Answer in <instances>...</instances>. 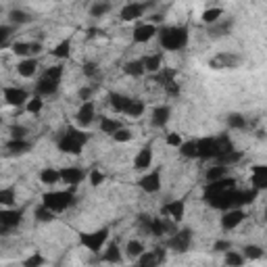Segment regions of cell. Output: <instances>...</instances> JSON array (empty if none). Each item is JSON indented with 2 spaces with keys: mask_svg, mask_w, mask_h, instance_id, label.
I'll return each mask as SVG.
<instances>
[{
  "mask_svg": "<svg viewBox=\"0 0 267 267\" xmlns=\"http://www.w3.org/2000/svg\"><path fill=\"white\" fill-rule=\"evenodd\" d=\"M111 138H113L115 142H129V140H131V131L125 129V127H121V129H119L117 134H113Z\"/></svg>",
  "mask_w": 267,
  "mask_h": 267,
  "instance_id": "obj_54",
  "label": "cell"
},
{
  "mask_svg": "<svg viewBox=\"0 0 267 267\" xmlns=\"http://www.w3.org/2000/svg\"><path fill=\"white\" fill-rule=\"evenodd\" d=\"M75 203H77V200H75V194L71 190H50V192H46L42 196V205L48 207L55 213L71 209Z\"/></svg>",
  "mask_w": 267,
  "mask_h": 267,
  "instance_id": "obj_3",
  "label": "cell"
},
{
  "mask_svg": "<svg viewBox=\"0 0 267 267\" xmlns=\"http://www.w3.org/2000/svg\"><path fill=\"white\" fill-rule=\"evenodd\" d=\"M265 219H267V207H265Z\"/></svg>",
  "mask_w": 267,
  "mask_h": 267,
  "instance_id": "obj_63",
  "label": "cell"
},
{
  "mask_svg": "<svg viewBox=\"0 0 267 267\" xmlns=\"http://www.w3.org/2000/svg\"><path fill=\"white\" fill-rule=\"evenodd\" d=\"M55 211H50L48 207H44L42 203L36 207V211H34V217L40 221V224H48V221H55Z\"/></svg>",
  "mask_w": 267,
  "mask_h": 267,
  "instance_id": "obj_37",
  "label": "cell"
},
{
  "mask_svg": "<svg viewBox=\"0 0 267 267\" xmlns=\"http://www.w3.org/2000/svg\"><path fill=\"white\" fill-rule=\"evenodd\" d=\"M96 119V109H94V102L92 100H88V102H82V106L77 109V113H75V121L77 125L84 129L88 125H92Z\"/></svg>",
  "mask_w": 267,
  "mask_h": 267,
  "instance_id": "obj_13",
  "label": "cell"
},
{
  "mask_svg": "<svg viewBox=\"0 0 267 267\" xmlns=\"http://www.w3.org/2000/svg\"><path fill=\"white\" fill-rule=\"evenodd\" d=\"M25 134H28V129H25L23 125H13V127H11L13 140H25Z\"/></svg>",
  "mask_w": 267,
  "mask_h": 267,
  "instance_id": "obj_55",
  "label": "cell"
},
{
  "mask_svg": "<svg viewBox=\"0 0 267 267\" xmlns=\"http://www.w3.org/2000/svg\"><path fill=\"white\" fill-rule=\"evenodd\" d=\"M42 109H44V100H42V96H38V94L32 96L30 102L25 104V111H28V113H32V115H38Z\"/></svg>",
  "mask_w": 267,
  "mask_h": 267,
  "instance_id": "obj_48",
  "label": "cell"
},
{
  "mask_svg": "<svg viewBox=\"0 0 267 267\" xmlns=\"http://www.w3.org/2000/svg\"><path fill=\"white\" fill-rule=\"evenodd\" d=\"M102 261L104 263H119L121 261V249H119V244L117 242H111L109 247L104 249V253H102Z\"/></svg>",
  "mask_w": 267,
  "mask_h": 267,
  "instance_id": "obj_29",
  "label": "cell"
},
{
  "mask_svg": "<svg viewBox=\"0 0 267 267\" xmlns=\"http://www.w3.org/2000/svg\"><path fill=\"white\" fill-rule=\"evenodd\" d=\"M152 159H154V152H152V144L148 142V144H144V146L138 150L136 157H134V169H138V171L150 169Z\"/></svg>",
  "mask_w": 267,
  "mask_h": 267,
  "instance_id": "obj_15",
  "label": "cell"
},
{
  "mask_svg": "<svg viewBox=\"0 0 267 267\" xmlns=\"http://www.w3.org/2000/svg\"><path fill=\"white\" fill-rule=\"evenodd\" d=\"M40 50H42L40 42H13V52L23 59H34V55H38Z\"/></svg>",
  "mask_w": 267,
  "mask_h": 267,
  "instance_id": "obj_19",
  "label": "cell"
},
{
  "mask_svg": "<svg viewBox=\"0 0 267 267\" xmlns=\"http://www.w3.org/2000/svg\"><path fill=\"white\" fill-rule=\"evenodd\" d=\"M230 30H232V21H230V19H221L219 23L211 25L209 34H211L213 38H224V36H228V34H230Z\"/></svg>",
  "mask_w": 267,
  "mask_h": 267,
  "instance_id": "obj_33",
  "label": "cell"
},
{
  "mask_svg": "<svg viewBox=\"0 0 267 267\" xmlns=\"http://www.w3.org/2000/svg\"><path fill=\"white\" fill-rule=\"evenodd\" d=\"M242 157H244V154H242L240 150H232V152L224 154V157H219V159H217V165L230 167V165H236V163H240V161H242Z\"/></svg>",
  "mask_w": 267,
  "mask_h": 267,
  "instance_id": "obj_41",
  "label": "cell"
},
{
  "mask_svg": "<svg viewBox=\"0 0 267 267\" xmlns=\"http://www.w3.org/2000/svg\"><path fill=\"white\" fill-rule=\"evenodd\" d=\"M242 255L244 259H249V261H257L263 257V249L259 247V244H247V247L242 249Z\"/></svg>",
  "mask_w": 267,
  "mask_h": 267,
  "instance_id": "obj_44",
  "label": "cell"
},
{
  "mask_svg": "<svg viewBox=\"0 0 267 267\" xmlns=\"http://www.w3.org/2000/svg\"><path fill=\"white\" fill-rule=\"evenodd\" d=\"M190 244H192V230L184 228L180 232H175L169 236L167 240V249L173 251V253H186L190 249Z\"/></svg>",
  "mask_w": 267,
  "mask_h": 267,
  "instance_id": "obj_7",
  "label": "cell"
},
{
  "mask_svg": "<svg viewBox=\"0 0 267 267\" xmlns=\"http://www.w3.org/2000/svg\"><path fill=\"white\" fill-rule=\"evenodd\" d=\"M38 59H21L17 63V73L21 77H34L36 71H38Z\"/></svg>",
  "mask_w": 267,
  "mask_h": 267,
  "instance_id": "obj_25",
  "label": "cell"
},
{
  "mask_svg": "<svg viewBox=\"0 0 267 267\" xmlns=\"http://www.w3.org/2000/svg\"><path fill=\"white\" fill-rule=\"evenodd\" d=\"M125 253H127L129 259H140L146 253V249H144V244L140 240H129L127 247H125Z\"/></svg>",
  "mask_w": 267,
  "mask_h": 267,
  "instance_id": "obj_35",
  "label": "cell"
},
{
  "mask_svg": "<svg viewBox=\"0 0 267 267\" xmlns=\"http://www.w3.org/2000/svg\"><path fill=\"white\" fill-rule=\"evenodd\" d=\"M251 188H255L257 192L267 190V177H263V175H251Z\"/></svg>",
  "mask_w": 267,
  "mask_h": 267,
  "instance_id": "obj_52",
  "label": "cell"
},
{
  "mask_svg": "<svg viewBox=\"0 0 267 267\" xmlns=\"http://www.w3.org/2000/svg\"><path fill=\"white\" fill-rule=\"evenodd\" d=\"M84 177H86V173L79 167H63L61 169V180L65 184H69V186H77Z\"/></svg>",
  "mask_w": 267,
  "mask_h": 267,
  "instance_id": "obj_23",
  "label": "cell"
},
{
  "mask_svg": "<svg viewBox=\"0 0 267 267\" xmlns=\"http://www.w3.org/2000/svg\"><path fill=\"white\" fill-rule=\"evenodd\" d=\"M88 142V134L82 129V127H67L63 131V136L59 138L57 146L61 152H67V154H79L84 150Z\"/></svg>",
  "mask_w": 267,
  "mask_h": 267,
  "instance_id": "obj_2",
  "label": "cell"
},
{
  "mask_svg": "<svg viewBox=\"0 0 267 267\" xmlns=\"http://www.w3.org/2000/svg\"><path fill=\"white\" fill-rule=\"evenodd\" d=\"M32 148V144L28 142V140H9L7 142V150L11 152V154H25L28 150Z\"/></svg>",
  "mask_w": 267,
  "mask_h": 267,
  "instance_id": "obj_34",
  "label": "cell"
},
{
  "mask_svg": "<svg viewBox=\"0 0 267 267\" xmlns=\"http://www.w3.org/2000/svg\"><path fill=\"white\" fill-rule=\"evenodd\" d=\"M169 117H171V109H169L167 104H159V106L152 109L150 121H152L154 127H165V125L169 123Z\"/></svg>",
  "mask_w": 267,
  "mask_h": 267,
  "instance_id": "obj_22",
  "label": "cell"
},
{
  "mask_svg": "<svg viewBox=\"0 0 267 267\" xmlns=\"http://www.w3.org/2000/svg\"><path fill=\"white\" fill-rule=\"evenodd\" d=\"M134 42L136 44H146V42H150L154 36H159V28L154 25V23H140V25H136L134 28Z\"/></svg>",
  "mask_w": 267,
  "mask_h": 267,
  "instance_id": "obj_14",
  "label": "cell"
},
{
  "mask_svg": "<svg viewBox=\"0 0 267 267\" xmlns=\"http://www.w3.org/2000/svg\"><path fill=\"white\" fill-rule=\"evenodd\" d=\"M244 219H247V213H244L242 209H230V211L224 213V217H221V228L232 232L242 224Z\"/></svg>",
  "mask_w": 267,
  "mask_h": 267,
  "instance_id": "obj_17",
  "label": "cell"
},
{
  "mask_svg": "<svg viewBox=\"0 0 267 267\" xmlns=\"http://www.w3.org/2000/svg\"><path fill=\"white\" fill-rule=\"evenodd\" d=\"M3 96H5V102L9 106H25L30 102V92L23 90V88H17V86H5L3 88Z\"/></svg>",
  "mask_w": 267,
  "mask_h": 267,
  "instance_id": "obj_6",
  "label": "cell"
},
{
  "mask_svg": "<svg viewBox=\"0 0 267 267\" xmlns=\"http://www.w3.org/2000/svg\"><path fill=\"white\" fill-rule=\"evenodd\" d=\"M161 169L159 167H154L150 171H146L140 180H138V186L146 192V194H154V192H159L161 190Z\"/></svg>",
  "mask_w": 267,
  "mask_h": 267,
  "instance_id": "obj_8",
  "label": "cell"
},
{
  "mask_svg": "<svg viewBox=\"0 0 267 267\" xmlns=\"http://www.w3.org/2000/svg\"><path fill=\"white\" fill-rule=\"evenodd\" d=\"M167 144L169 146H175V148H180L182 144H184V140H182V136H180V134H167Z\"/></svg>",
  "mask_w": 267,
  "mask_h": 267,
  "instance_id": "obj_58",
  "label": "cell"
},
{
  "mask_svg": "<svg viewBox=\"0 0 267 267\" xmlns=\"http://www.w3.org/2000/svg\"><path fill=\"white\" fill-rule=\"evenodd\" d=\"M215 138H217V152H219V157H224V154L236 150V148H234V142L230 140L228 134H219V136H215ZM219 157H217V159H219ZM217 159H215V161H217Z\"/></svg>",
  "mask_w": 267,
  "mask_h": 267,
  "instance_id": "obj_30",
  "label": "cell"
},
{
  "mask_svg": "<svg viewBox=\"0 0 267 267\" xmlns=\"http://www.w3.org/2000/svg\"><path fill=\"white\" fill-rule=\"evenodd\" d=\"M90 94H92V88H82V90H79V98H82L84 102L90 100Z\"/></svg>",
  "mask_w": 267,
  "mask_h": 267,
  "instance_id": "obj_62",
  "label": "cell"
},
{
  "mask_svg": "<svg viewBox=\"0 0 267 267\" xmlns=\"http://www.w3.org/2000/svg\"><path fill=\"white\" fill-rule=\"evenodd\" d=\"M253 175H263V177H267V165H253Z\"/></svg>",
  "mask_w": 267,
  "mask_h": 267,
  "instance_id": "obj_61",
  "label": "cell"
},
{
  "mask_svg": "<svg viewBox=\"0 0 267 267\" xmlns=\"http://www.w3.org/2000/svg\"><path fill=\"white\" fill-rule=\"evenodd\" d=\"M238 57L236 55H230V52H219L217 57H213L209 61V67L211 69H230V67H236L238 65Z\"/></svg>",
  "mask_w": 267,
  "mask_h": 267,
  "instance_id": "obj_21",
  "label": "cell"
},
{
  "mask_svg": "<svg viewBox=\"0 0 267 267\" xmlns=\"http://www.w3.org/2000/svg\"><path fill=\"white\" fill-rule=\"evenodd\" d=\"M109 11H111V5H109V3H96V5L90 7V15H92V17H102V15H106Z\"/></svg>",
  "mask_w": 267,
  "mask_h": 267,
  "instance_id": "obj_50",
  "label": "cell"
},
{
  "mask_svg": "<svg viewBox=\"0 0 267 267\" xmlns=\"http://www.w3.org/2000/svg\"><path fill=\"white\" fill-rule=\"evenodd\" d=\"M236 188V180L234 177H224V180H217V182H211L205 186V200L211 198V196H219V194H224L228 190H234Z\"/></svg>",
  "mask_w": 267,
  "mask_h": 267,
  "instance_id": "obj_12",
  "label": "cell"
},
{
  "mask_svg": "<svg viewBox=\"0 0 267 267\" xmlns=\"http://www.w3.org/2000/svg\"><path fill=\"white\" fill-rule=\"evenodd\" d=\"M221 17H224V11H221L219 7L205 9V11H203V15H200V19H203L207 25H215V23H219Z\"/></svg>",
  "mask_w": 267,
  "mask_h": 267,
  "instance_id": "obj_31",
  "label": "cell"
},
{
  "mask_svg": "<svg viewBox=\"0 0 267 267\" xmlns=\"http://www.w3.org/2000/svg\"><path fill=\"white\" fill-rule=\"evenodd\" d=\"M44 263H46V259H44L40 253H34L28 259H23V267H42Z\"/></svg>",
  "mask_w": 267,
  "mask_h": 267,
  "instance_id": "obj_49",
  "label": "cell"
},
{
  "mask_svg": "<svg viewBox=\"0 0 267 267\" xmlns=\"http://www.w3.org/2000/svg\"><path fill=\"white\" fill-rule=\"evenodd\" d=\"M150 9V3H127L121 7L119 17L121 21H136L140 17H144V13Z\"/></svg>",
  "mask_w": 267,
  "mask_h": 267,
  "instance_id": "obj_11",
  "label": "cell"
},
{
  "mask_svg": "<svg viewBox=\"0 0 267 267\" xmlns=\"http://www.w3.org/2000/svg\"><path fill=\"white\" fill-rule=\"evenodd\" d=\"M15 200H17V196H15V188L13 186L0 190V205H3V207H13Z\"/></svg>",
  "mask_w": 267,
  "mask_h": 267,
  "instance_id": "obj_46",
  "label": "cell"
},
{
  "mask_svg": "<svg viewBox=\"0 0 267 267\" xmlns=\"http://www.w3.org/2000/svg\"><path fill=\"white\" fill-rule=\"evenodd\" d=\"M175 75H177L175 69H167V67H163V69H161L157 75H152V79L157 82V84H161V86H167V84L175 82Z\"/></svg>",
  "mask_w": 267,
  "mask_h": 267,
  "instance_id": "obj_39",
  "label": "cell"
},
{
  "mask_svg": "<svg viewBox=\"0 0 267 267\" xmlns=\"http://www.w3.org/2000/svg\"><path fill=\"white\" fill-rule=\"evenodd\" d=\"M121 127H123L121 121L115 119V117H104V115L100 117V131H102V134H109V136H113V134H117Z\"/></svg>",
  "mask_w": 267,
  "mask_h": 267,
  "instance_id": "obj_28",
  "label": "cell"
},
{
  "mask_svg": "<svg viewBox=\"0 0 267 267\" xmlns=\"http://www.w3.org/2000/svg\"><path fill=\"white\" fill-rule=\"evenodd\" d=\"M140 224L144 226V230L148 232V236L161 238L173 232V224L167 221V217H148V215H140Z\"/></svg>",
  "mask_w": 267,
  "mask_h": 267,
  "instance_id": "obj_4",
  "label": "cell"
},
{
  "mask_svg": "<svg viewBox=\"0 0 267 267\" xmlns=\"http://www.w3.org/2000/svg\"><path fill=\"white\" fill-rule=\"evenodd\" d=\"M184 211H186L184 200H171V203L161 207V217H171L175 224H180V221L184 219Z\"/></svg>",
  "mask_w": 267,
  "mask_h": 267,
  "instance_id": "obj_16",
  "label": "cell"
},
{
  "mask_svg": "<svg viewBox=\"0 0 267 267\" xmlns=\"http://www.w3.org/2000/svg\"><path fill=\"white\" fill-rule=\"evenodd\" d=\"M163 261H165V249L159 247V249L146 251V253L138 259V267H159Z\"/></svg>",
  "mask_w": 267,
  "mask_h": 267,
  "instance_id": "obj_18",
  "label": "cell"
},
{
  "mask_svg": "<svg viewBox=\"0 0 267 267\" xmlns=\"http://www.w3.org/2000/svg\"><path fill=\"white\" fill-rule=\"evenodd\" d=\"M50 55L55 57V59H67L71 55V40H63V42H59L57 46L50 50Z\"/></svg>",
  "mask_w": 267,
  "mask_h": 267,
  "instance_id": "obj_38",
  "label": "cell"
},
{
  "mask_svg": "<svg viewBox=\"0 0 267 267\" xmlns=\"http://www.w3.org/2000/svg\"><path fill=\"white\" fill-rule=\"evenodd\" d=\"M21 219H23V211L21 209H3L0 211V230H3V234L17 228L21 224Z\"/></svg>",
  "mask_w": 267,
  "mask_h": 267,
  "instance_id": "obj_10",
  "label": "cell"
},
{
  "mask_svg": "<svg viewBox=\"0 0 267 267\" xmlns=\"http://www.w3.org/2000/svg\"><path fill=\"white\" fill-rule=\"evenodd\" d=\"M84 73H86L88 77H96V75H98L96 65H94V63H86V65H84Z\"/></svg>",
  "mask_w": 267,
  "mask_h": 267,
  "instance_id": "obj_59",
  "label": "cell"
},
{
  "mask_svg": "<svg viewBox=\"0 0 267 267\" xmlns=\"http://www.w3.org/2000/svg\"><path fill=\"white\" fill-rule=\"evenodd\" d=\"M109 104L113 106V111H117V113H125L127 106L131 104V98L121 94V92H111L109 94Z\"/></svg>",
  "mask_w": 267,
  "mask_h": 267,
  "instance_id": "obj_26",
  "label": "cell"
},
{
  "mask_svg": "<svg viewBox=\"0 0 267 267\" xmlns=\"http://www.w3.org/2000/svg\"><path fill=\"white\" fill-rule=\"evenodd\" d=\"M9 21H11V25H25L32 21V17L25 13V11H21V9H13L9 13Z\"/></svg>",
  "mask_w": 267,
  "mask_h": 267,
  "instance_id": "obj_36",
  "label": "cell"
},
{
  "mask_svg": "<svg viewBox=\"0 0 267 267\" xmlns=\"http://www.w3.org/2000/svg\"><path fill=\"white\" fill-rule=\"evenodd\" d=\"M196 146H198V159L211 161V159L219 157V152H217V138L215 136H207V138L196 140Z\"/></svg>",
  "mask_w": 267,
  "mask_h": 267,
  "instance_id": "obj_9",
  "label": "cell"
},
{
  "mask_svg": "<svg viewBox=\"0 0 267 267\" xmlns=\"http://www.w3.org/2000/svg\"><path fill=\"white\" fill-rule=\"evenodd\" d=\"M61 82L59 79H50V77H40L38 84H36V94L46 98V96H55L57 90H59Z\"/></svg>",
  "mask_w": 267,
  "mask_h": 267,
  "instance_id": "obj_20",
  "label": "cell"
},
{
  "mask_svg": "<svg viewBox=\"0 0 267 267\" xmlns=\"http://www.w3.org/2000/svg\"><path fill=\"white\" fill-rule=\"evenodd\" d=\"M180 154L186 159H198V146H196V140H188L180 146Z\"/></svg>",
  "mask_w": 267,
  "mask_h": 267,
  "instance_id": "obj_43",
  "label": "cell"
},
{
  "mask_svg": "<svg viewBox=\"0 0 267 267\" xmlns=\"http://www.w3.org/2000/svg\"><path fill=\"white\" fill-rule=\"evenodd\" d=\"M106 240H109V228H100V230H94V232H86V234L82 232L79 234V242L94 255H98L104 249Z\"/></svg>",
  "mask_w": 267,
  "mask_h": 267,
  "instance_id": "obj_5",
  "label": "cell"
},
{
  "mask_svg": "<svg viewBox=\"0 0 267 267\" xmlns=\"http://www.w3.org/2000/svg\"><path fill=\"white\" fill-rule=\"evenodd\" d=\"M123 71H125L127 75H131V77H140V75L146 73L142 59H138V61H127V63L123 65Z\"/></svg>",
  "mask_w": 267,
  "mask_h": 267,
  "instance_id": "obj_32",
  "label": "cell"
},
{
  "mask_svg": "<svg viewBox=\"0 0 267 267\" xmlns=\"http://www.w3.org/2000/svg\"><path fill=\"white\" fill-rule=\"evenodd\" d=\"M228 127L230 129H247L249 121H247V117L240 115V113H232V115H228Z\"/></svg>",
  "mask_w": 267,
  "mask_h": 267,
  "instance_id": "obj_42",
  "label": "cell"
},
{
  "mask_svg": "<svg viewBox=\"0 0 267 267\" xmlns=\"http://www.w3.org/2000/svg\"><path fill=\"white\" fill-rule=\"evenodd\" d=\"M213 251L228 253V251H232V242H230V240H217V242L213 244Z\"/></svg>",
  "mask_w": 267,
  "mask_h": 267,
  "instance_id": "obj_57",
  "label": "cell"
},
{
  "mask_svg": "<svg viewBox=\"0 0 267 267\" xmlns=\"http://www.w3.org/2000/svg\"><path fill=\"white\" fill-rule=\"evenodd\" d=\"M42 77H50V79H59L63 77V67L61 65H55V67H48V69H44Z\"/></svg>",
  "mask_w": 267,
  "mask_h": 267,
  "instance_id": "obj_51",
  "label": "cell"
},
{
  "mask_svg": "<svg viewBox=\"0 0 267 267\" xmlns=\"http://www.w3.org/2000/svg\"><path fill=\"white\" fill-rule=\"evenodd\" d=\"M244 261H247V259H244V255L238 253V251H228L226 253V265L228 267H242Z\"/></svg>",
  "mask_w": 267,
  "mask_h": 267,
  "instance_id": "obj_47",
  "label": "cell"
},
{
  "mask_svg": "<svg viewBox=\"0 0 267 267\" xmlns=\"http://www.w3.org/2000/svg\"><path fill=\"white\" fill-rule=\"evenodd\" d=\"M165 88V92L169 94V96H177L180 94V86H177V82H171V84H167V86H163Z\"/></svg>",
  "mask_w": 267,
  "mask_h": 267,
  "instance_id": "obj_60",
  "label": "cell"
},
{
  "mask_svg": "<svg viewBox=\"0 0 267 267\" xmlns=\"http://www.w3.org/2000/svg\"><path fill=\"white\" fill-rule=\"evenodd\" d=\"M224 177H228V167L224 165H215V167H209L207 169V182H217V180H224Z\"/></svg>",
  "mask_w": 267,
  "mask_h": 267,
  "instance_id": "obj_40",
  "label": "cell"
},
{
  "mask_svg": "<svg viewBox=\"0 0 267 267\" xmlns=\"http://www.w3.org/2000/svg\"><path fill=\"white\" fill-rule=\"evenodd\" d=\"M40 182H42V184H46V186H52V184L63 182V180H61V169L44 167V169L40 171Z\"/></svg>",
  "mask_w": 267,
  "mask_h": 267,
  "instance_id": "obj_27",
  "label": "cell"
},
{
  "mask_svg": "<svg viewBox=\"0 0 267 267\" xmlns=\"http://www.w3.org/2000/svg\"><path fill=\"white\" fill-rule=\"evenodd\" d=\"M142 113H144V102H142V100H138V98H131V104L127 106L125 115H127V117H131V119H138Z\"/></svg>",
  "mask_w": 267,
  "mask_h": 267,
  "instance_id": "obj_45",
  "label": "cell"
},
{
  "mask_svg": "<svg viewBox=\"0 0 267 267\" xmlns=\"http://www.w3.org/2000/svg\"><path fill=\"white\" fill-rule=\"evenodd\" d=\"M142 63H144V69H146V73H150V75H157V73L163 69V55H161V52L148 55V57H144V59H142Z\"/></svg>",
  "mask_w": 267,
  "mask_h": 267,
  "instance_id": "obj_24",
  "label": "cell"
},
{
  "mask_svg": "<svg viewBox=\"0 0 267 267\" xmlns=\"http://www.w3.org/2000/svg\"><path fill=\"white\" fill-rule=\"evenodd\" d=\"M102 182H104V173L100 169H92L90 171V184L92 186H100Z\"/></svg>",
  "mask_w": 267,
  "mask_h": 267,
  "instance_id": "obj_56",
  "label": "cell"
},
{
  "mask_svg": "<svg viewBox=\"0 0 267 267\" xmlns=\"http://www.w3.org/2000/svg\"><path fill=\"white\" fill-rule=\"evenodd\" d=\"M13 32H15V25H11V23H9V25H7V23H5V25H0V46H5L7 40L11 38Z\"/></svg>",
  "mask_w": 267,
  "mask_h": 267,
  "instance_id": "obj_53",
  "label": "cell"
},
{
  "mask_svg": "<svg viewBox=\"0 0 267 267\" xmlns=\"http://www.w3.org/2000/svg\"><path fill=\"white\" fill-rule=\"evenodd\" d=\"M190 32L188 25H165L159 30V44L163 50L175 52V50H184L188 46Z\"/></svg>",
  "mask_w": 267,
  "mask_h": 267,
  "instance_id": "obj_1",
  "label": "cell"
}]
</instances>
